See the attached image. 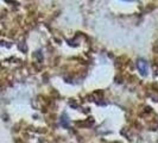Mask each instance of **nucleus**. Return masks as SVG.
I'll return each instance as SVG.
<instances>
[{"label":"nucleus","mask_w":158,"mask_h":143,"mask_svg":"<svg viewBox=\"0 0 158 143\" xmlns=\"http://www.w3.org/2000/svg\"><path fill=\"white\" fill-rule=\"evenodd\" d=\"M126 1H130V0H126Z\"/></svg>","instance_id":"1"}]
</instances>
